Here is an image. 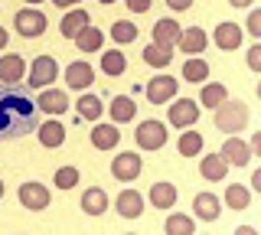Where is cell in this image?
I'll return each instance as SVG.
<instances>
[{
  "label": "cell",
  "instance_id": "ab89813d",
  "mask_svg": "<svg viewBox=\"0 0 261 235\" xmlns=\"http://www.w3.org/2000/svg\"><path fill=\"white\" fill-rule=\"evenodd\" d=\"M167 7H170V10H176V13H183V10H190V7H193V0H167Z\"/></svg>",
  "mask_w": 261,
  "mask_h": 235
},
{
  "label": "cell",
  "instance_id": "f6af8a7d",
  "mask_svg": "<svg viewBox=\"0 0 261 235\" xmlns=\"http://www.w3.org/2000/svg\"><path fill=\"white\" fill-rule=\"evenodd\" d=\"M0 199H4V180H0Z\"/></svg>",
  "mask_w": 261,
  "mask_h": 235
},
{
  "label": "cell",
  "instance_id": "9c48e42d",
  "mask_svg": "<svg viewBox=\"0 0 261 235\" xmlns=\"http://www.w3.org/2000/svg\"><path fill=\"white\" fill-rule=\"evenodd\" d=\"M49 199H53V196H49V190H46L43 183H36V180H33V183H23V186H20V202H23V209H33V213H43V209L49 206Z\"/></svg>",
  "mask_w": 261,
  "mask_h": 235
},
{
  "label": "cell",
  "instance_id": "52a82bcc",
  "mask_svg": "<svg viewBox=\"0 0 261 235\" xmlns=\"http://www.w3.org/2000/svg\"><path fill=\"white\" fill-rule=\"evenodd\" d=\"M176 79L173 75H153L150 82H147V98H150L153 105H167L176 98Z\"/></svg>",
  "mask_w": 261,
  "mask_h": 235
},
{
  "label": "cell",
  "instance_id": "ba28073f",
  "mask_svg": "<svg viewBox=\"0 0 261 235\" xmlns=\"http://www.w3.org/2000/svg\"><path fill=\"white\" fill-rule=\"evenodd\" d=\"M196 121H199V101L179 98V101L170 105V124H176V127H193Z\"/></svg>",
  "mask_w": 261,
  "mask_h": 235
},
{
  "label": "cell",
  "instance_id": "b9f144b4",
  "mask_svg": "<svg viewBox=\"0 0 261 235\" xmlns=\"http://www.w3.org/2000/svg\"><path fill=\"white\" fill-rule=\"evenodd\" d=\"M228 4H232V7H251L255 0H228Z\"/></svg>",
  "mask_w": 261,
  "mask_h": 235
},
{
  "label": "cell",
  "instance_id": "e575fe53",
  "mask_svg": "<svg viewBox=\"0 0 261 235\" xmlns=\"http://www.w3.org/2000/svg\"><path fill=\"white\" fill-rule=\"evenodd\" d=\"M111 39H114V43H121V46L134 43V39H137V27H134L130 20H118V23H111Z\"/></svg>",
  "mask_w": 261,
  "mask_h": 235
},
{
  "label": "cell",
  "instance_id": "30bf717a",
  "mask_svg": "<svg viewBox=\"0 0 261 235\" xmlns=\"http://www.w3.org/2000/svg\"><path fill=\"white\" fill-rule=\"evenodd\" d=\"M23 75H27V62L16 53L0 56V85H20Z\"/></svg>",
  "mask_w": 261,
  "mask_h": 235
},
{
  "label": "cell",
  "instance_id": "7a4b0ae2",
  "mask_svg": "<svg viewBox=\"0 0 261 235\" xmlns=\"http://www.w3.org/2000/svg\"><path fill=\"white\" fill-rule=\"evenodd\" d=\"M248 105L245 101H232V98H225L222 105L216 108V127L222 134H242L245 127H248Z\"/></svg>",
  "mask_w": 261,
  "mask_h": 235
},
{
  "label": "cell",
  "instance_id": "74e56055",
  "mask_svg": "<svg viewBox=\"0 0 261 235\" xmlns=\"http://www.w3.org/2000/svg\"><path fill=\"white\" fill-rule=\"evenodd\" d=\"M248 69H251V72H261V46H258V43L248 49Z\"/></svg>",
  "mask_w": 261,
  "mask_h": 235
},
{
  "label": "cell",
  "instance_id": "d4e9b609",
  "mask_svg": "<svg viewBox=\"0 0 261 235\" xmlns=\"http://www.w3.org/2000/svg\"><path fill=\"white\" fill-rule=\"evenodd\" d=\"M101 39H105V33L88 23L85 30H79V33H75V46H79L82 53H98V49H101Z\"/></svg>",
  "mask_w": 261,
  "mask_h": 235
},
{
  "label": "cell",
  "instance_id": "5bb4252c",
  "mask_svg": "<svg viewBox=\"0 0 261 235\" xmlns=\"http://www.w3.org/2000/svg\"><path fill=\"white\" fill-rule=\"evenodd\" d=\"M92 82H95V69L88 66V62L75 59L69 69H65V85H69L72 92H79V88H88Z\"/></svg>",
  "mask_w": 261,
  "mask_h": 235
},
{
  "label": "cell",
  "instance_id": "8d00e7d4",
  "mask_svg": "<svg viewBox=\"0 0 261 235\" xmlns=\"http://www.w3.org/2000/svg\"><path fill=\"white\" fill-rule=\"evenodd\" d=\"M248 33H251V39H261V10L248 13Z\"/></svg>",
  "mask_w": 261,
  "mask_h": 235
},
{
  "label": "cell",
  "instance_id": "6da1fadb",
  "mask_svg": "<svg viewBox=\"0 0 261 235\" xmlns=\"http://www.w3.org/2000/svg\"><path fill=\"white\" fill-rule=\"evenodd\" d=\"M36 105H33L23 92H16L13 85L0 88V137H23L30 131H36Z\"/></svg>",
  "mask_w": 261,
  "mask_h": 235
},
{
  "label": "cell",
  "instance_id": "4dcf8cb0",
  "mask_svg": "<svg viewBox=\"0 0 261 235\" xmlns=\"http://www.w3.org/2000/svg\"><path fill=\"white\" fill-rule=\"evenodd\" d=\"M105 115V105L98 95H82L79 98V118H85V121H98Z\"/></svg>",
  "mask_w": 261,
  "mask_h": 235
},
{
  "label": "cell",
  "instance_id": "83f0119b",
  "mask_svg": "<svg viewBox=\"0 0 261 235\" xmlns=\"http://www.w3.org/2000/svg\"><path fill=\"white\" fill-rule=\"evenodd\" d=\"M150 202L157 209H170L176 202V186L173 183H153L150 186Z\"/></svg>",
  "mask_w": 261,
  "mask_h": 235
},
{
  "label": "cell",
  "instance_id": "d590c367",
  "mask_svg": "<svg viewBox=\"0 0 261 235\" xmlns=\"http://www.w3.org/2000/svg\"><path fill=\"white\" fill-rule=\"evenodd\" d=\"M79 170L75 167H59L56 170V176H53V183H56V190H72V186H79Z\"/></svg>",
  "mask_w": 261,
  "mask_h": 235
},
{
  "label": "cell",
  "instance_id": "5b68a950",
  "mask_svg": "<svg viewBox=\"0 0 261 235\" xmlns=\"http://www.w3.org/2000/svg\"><path fill=\"white\" fill-rule=\"evenodd\" d=\"M137 144H141L144 150H160L163 144H167V127H163L160 121H141V124H137Z\"/></svg>",
  "mask_w": 261,
  "mask_h": 235
},
{
  "label": "cell",
  "instance_id": "4316f807",
  "mask_svg": "<svg viewBox=\"0 0 261 235\" xmlns=\"http://www.w3.org/2000/svg\"><path fill=\"white\" fill-rule=\"evenodd\" d=\"M206 79H209V62H202L199 56H193V59L183 62V82L199 85V82H206Z\"/></svg>",
  "mask_w": 261,
  "mask_h": 235
},
{
  "label": "cell",
  "instance_id": "ffe728a7",
  "mask_svg": "<svg viewBox=\"0 0 261 235\" xmlns=\"http://www.w3.org/2000/svg\"><path fill=\"white\" fill-rule=\"evenodd\" d=\"M193 209H196V216H199L202 222H216L219 213H222V206H219V196H212V193H199V196L193 199Z\"/></svg>",
  "mask_w": 261,
  "mask_h": 235
},
{
  "label": "cell",
  "instance_id": "f1b7e54d",
  "mask_svg": "<svg viewBox=\"0 0 261 235\" xmlns=\"http://www.w3.org/2000/svg\"><path fill=\"white\" fill-rule=\"evenodd\" d=\"M179 36V23L173 17H163L153 23V43H170L173 46V39Z\"/></svg>",
  "mask_w": 261,
  "mask_h": 235
},
{
  "label": "cell",
  "instance_id": "7bdbcfd3",
  "mask_svg": "<svg viewBox=\"0 0 261 235\" xmlns=\"http://www.w3.org/2000/svg\"><path fill=\"white\" fill-rule=\"evenodd\" d=\"M4 46H7V30L0 27V49H4Z\"/></svg>",
  "mask_w": 261,
  "mask_h": 235
},
{
  "label": "cell",
  "instance_id": "8992f818",
  "mask_svg": "<svg viewBox=\"0 0 261 235\" xmlns=\"http://www.w3.org/2000/svg\"><path fill=\"white\" fill-rule=\"evenodd\" d=\"M111 173L118 176L121 183H130V180H137V176L144 173V164H141V157L137 153H118V157L111 160Z\"/></svg>",
  "mask_w": 261,
  "mask_h": 235
},
{
  "label": "cell",
  "instance_id": "d6986e66",
  "mask_svg": "<svg viewBox=\"0 0 261 235\" xmlns=\"http://www.w3.org/2000/svg\"><path fill=\"white\" fill-rule=\"evenodd\" d=\"M141 56H144L147 66L163 69V66H170V59H173V46H170V43H150V46H144Z\"/></svg>",
  "mask_w": 261,
  "mask_h": 235
},
{
  "label": "cell",
  "instance_id": "4fadbf2b",
  "mask_svg": "<svg viewBox=\"0 0 261 235\" xmlns=\"http://www.w3.org/2000/svg\"><path fill=\"white\" fill-rule=\"evenodd\" d=\"M33 105H36V111H46V115H62V111H69V95L56 92V88L49 85V92H39V98Z\"/></svg>",
  "mask_w": 261,
  "mask_h": 235
},
{
  "label": "cell",
  "instance_id": "d6a6232c",
  "mask_svg": "<svg viewBox=\"0 0 261 235\" xmlns=\"http://www.w3.org/2000/svg\"><path fill=\"white\" fill-rule=\"evenodd\" d=\"M101 69H105V75H121V72L127 69L124 53H121V49H108L101 56Z\"/></svg>",
  "mask_w": 261,
  "mask_h": 235
},
{
  "label": "cell",
  "instance_id": "3957f363",
  "mask_svg": "<svg viewBox=\"0 0 261 235\" xmlns=\"http://www.w3.org/2000/svg\"><path fill=\"white\" fill-rule=\"evenodd\" d=\"M13 27H16V33H20V36L33 39V36H43V33H46L49 20H46V13H43V10H36V7H23V10L16 13Z\"/></svg>",
  "mask_w": 261,
  "mask_h": 235
},
{
  "label": "cell",
  "instance_id": "7402d4cb",
  "mask_svg": "<svg viewBox=\"0 0 261 235\" xmlns=\"http://www.w3.org/2000/svg\"><path fill=\"white\" fill-rule=\"evenodd\" d=\"M105 209H108V193L92 186V190H85V196H82V213L85 216H105Z\"/></svg>",
  "mask_w": 261,
  "mask_h": 235
},
{
  "label": "cell",
  "instance_id": "ee69618b",
  "mask_svg": "<svg viewBox=\"0 0 261 235\" xmlns=\"http://www.w3.org/2000/svg\"><path fill=\"white\" fill-rule=\"evenodd\" d=\"M23 4H43V0H23Z\"/></svg>",
  "mask_w": 261,
  "mask_h": 235
},
{
  "label": "cell",
  "instance_id": "f546056e",
  "mask_svg": "<svg viewBox=\"0 0 261 235\" xmlns=\"http://www.w3.org/2000/svg\"><path fill=\"white\" fill-rule=\"evenodd\" d=\"M163 232H167V235H193L196 232V222H193L190 216H183V213H173L167 222H163Z\"/></svg>",
  "mask_w": 261,
  "mask_h": 235
},
{
  "label": "cell",
  "instance_id": "44dd1931",
  "mask_svg": "<svg viewBox=\"0 0 261 235\" xmlns=\"http://www.w3.org/2000/svg\"><path fill=\"white\" fill-rule=\"evenodd\" d=\"M88 23H92V17H88V13L82 10V7H75L72 13H65V17H62V23H59V33H62L65 39H75V33H79V30H85Z\"/></svg>",
  "mask_w": 261,
  "mask_h": 235
},
{
  "label": "cell",
  "instance_id": "60d3db41",
  "mask_svg": "<svg viewBox=\"0 0 261 235\" xmlns=\"http://www.w3.org/2000/svg\"><path fill=\"white\" fill-rule=\"evenodd\" d=\"M53 4H56V7H62V10H69V7H79L82 0H53Z\"/></svg>",
  "mask_w": 261,
  "mask_h": 235
},
{
  "label": "cell",
  "instance_id": "7c38bea8",
  "mask_svg": "<svg viewBox=\"0 0 261 235\" xmlns=\"http://www.w3.org/2000/svg\"><path fill=\"white\" fill-rule=\"evenodd\" d=\"M222 160L232 164V167H248V160H251L248 144H245L239 134H228V141L222 144Z\"/></svg>",
  "mask_w": 261,
  "mask_h": 235
},
{
  "label": "cell",
  "instance_id": "1f68e13d",
  "mask_svg": "<svg viewBox=\"0 0 261 235\" xmlns=\"http://www.w3.org/2000/svg\"><path fill=\"white\" fill-rule=\"evenodd\" d=\"M225 202H228L232 209H239V213H242V209L251 206V190H248V186H239V183L228 186V190H225Z\"/></svg>",
  "mask_w": 261,
  "mask_h": 235
},
{
  "label": "cell",
  "instance_id": "2e32d148",
  "mask_svg": "<svg viewBox=\"0 0 261 235\" xmlns=\"http://www.w3.org/2000/svg\"><path fill=\"white\" fill-rule=\"evenodd\" d=\"M212 39H216L219 49L232 53V49H239V46H242V27H239V23H219L216 33H212Z\"/></svg>",
  "mask_w": 261,
  "mask_h": 235
},
{
  "label": "cell",
  "instance_id": "8fae6325",
  "mask_svg": "<svg viewBox=\"0 0 261 235\" xmlns=\"http://www.w3.org/2000/svg\"><path fill=\"white\" fill-rule=\"evenodd\" d=\"M173 43L183 49L186 56H199L202 49L209 46V36H206V30H199V27H190V30H179V36L173 39Z\"/></svg>",
  "mask_w": 261,
  "mask_h": 235
},
{
  "label": "cell",
  "instance_id": "f35d334b",
  "mask_svg": "<svg viewBox=\"0 0 261 235\" xmlns=\"http://www.w3.org/2000/svg\"><path fill=\"white\" fill-rule=\"evenodd\" d=\"M124 4H127V10H130V13H147L153 0H124Z\"/></svg>",
  "mask_w": 261,
  "mask_h": 235
},
{
  "label": "cell",
  "instance_id": "bcb514c9",
  "mask_svg": "<svg viewBox=\"0 0 261 235\" xmlns=\"http://www.w3.org/2000/svg\"><path fill=\"white\" fill-rule=\"evenodd\" d=\"M98 4H114V0H98Z\"/></svg>",
  "mask_w": 261,
  "mask_h": 235
},
{
  "label": "cell",
  "instance_id": "603a6c76",
  "mask_svg": "<svg viewBox=\"0 0 261 235\" xmlns=\"http://www.w3.org/2000/svg\"><path fill=\"white\" fill-rule=\"evenodd\" d=\"M111 118L114 124H127L130 118H137V105L130 95H114L111 98Z\"/></svg>",
  "mask_w": 261,
  "mask_h": 235
},
{
  "label": "cell",
  "instance_id": "ac0fdd59",
  "mask_svg": "<svg viewBox=\"0 0 261 235\" xmlns=\"http://www.w3.org/2000/svg\"><path fill=\"white\" fill-rule=\"evenodd\" d=\"M118 141H121L118 124H95L92 127V144H95L98 150H114V147H118Z\"/></svg>",
  "mask_w": 261,
  "mask_h": 235
},
{
  "label": "cell",
  "instance_id": "cb8c5ba5",
  "mask_svg": "<svg viewBox=\"0 0 261 235\" xmlns=\"http://www.w3.org/2000/svg\"><path fill=\"white\" fill-rule=\"evenodd\" d=\"M199 173L206 176V180H222L228 173V164L222 160V153H206V157L199 160Z\"/></svg>",
  "mask_w": 261,
  "mask_h": 235
},
{
  "label": "cell",
  "instance_id": "484cf974",
  "mask_svg": "<svg viewBox=\"0 0 261 235\" xmlns=\"http://www.w3.org/2000/svg\"><path fill=\"white\" fill-rule=\"evenodd\" d=\"M225 98H228V88L222 82H209L206 88H202V95H199V105H202V108H209V111H216Z\"/></svg>",
  "mask_w": 261,
  "mask_h": 235
},
{
  "label": "cell",
  "instance_id": "277c9868",
  "mask_svg": "<svg viewBox=\"0 0 261 235\" xmlns=\"http://www.w3.org/2000/svg\"><path fill=\"white\" fill-rule=\"evenodd\" d=\"M59 75V66H56L53 56H36L30 66V88H49Z\"/></svg>",
  "mask_w": 261,
  "mask_h": 235
},
{
  "label": "cell",
  "instance_id": "e0dca14e",
  "mask_svg": "<svg viewBox=\"0 0 261 235\" xmlns=\"http://www.w3.org/2000/svg\"><path fill=\"white\" fill-rule=\"evenodd\" d=\"M144 213V196L137 190H124L118 193V216L121 219H137Z\"/></svg>",
  "mask_w": 261,
  "mask_h": 235
},
{
  "label": "cell",
  "instance_id": "9a60e30c",
  "mask_svg": "<svg viewBox=\"0 0 261 235\" xmlns=\"http://www.w3.org/2000/svg\"><path fill=\"white\" fill-rule=\"evenodd\" d=\"M36 137H39L43 147L56 150V147H62V141H65V127L56 118H49V121H43V124H36Z\"/></svg>",
  "mask_w": 261,
  "mask_h": 235
},
{
  "label": "cell",
  "instance_id": "836d02e7",
  "mask_svg": "<svg viewBox=\"0 0 261 235\" xmlns=\"http://www.w3.org/2000/svg\"><path fill=\"white\" fill-rule=\"evenodd\" d=\"M179 157H196V153L202 150V134L199 131H186V134H179Z\"/></svg>",
  "mask_w": 261,
  "mask_h": 235
}]
</instances>
